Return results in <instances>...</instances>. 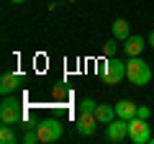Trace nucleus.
Masks as SVG:
<instances>
[{"label":"nucleus","mask_w":154,"mask_h":144,"mask_svg":"<svg viewBox=\"0 0 154 144\" xmlns=\"http://www.w3.org/2000/svg\"><path fill=\"white\" fill-rule=\"evenodd\" d=\"M144 46H149L144 36H128V39L123 41V52H126L128 57H141Z\"/></svg>","instance_id":"9"},{"label":"nucleus","mask_w":154,"mask_h":144,"mask_svg":"<svg viewBox=\"0 0 154 144\" xmlns=\"http://www.w3.org/2000/svg\"><path fill=\"white\" fill-rule=\"evenodd\" d=\"M136 111H139V105H134L131 100H118V103H116V116H118V118L131 121V118L136 116Z\"/></svg>","instance_id":"11"},{"label":"nucleus","mask_w":154,"mask_h":144,"mask_svg":"<svg viewBox=\"0 0 154 144\" xmlns=\"http://www.w3.org/2000/svg\"><path fill=\"white\" fill-rule=\"evenodd\" d=\"M128 139H131L134 144H146L149 139H152V131H149L146 118L134 116L131 121H128Z\"/></svg>","instance_id":"5"},{"label":"nucleus","mask_w":154,"mask_h":144,"mask_svg":"<svg viewBox=\"0 0 154 144\" xmlns=\"http://www.w3.org/2000/svg\"><path fill=\"white\" fill-rule=\"evenodd\" d=\"M146 44H149V46H152V49H154V31H152V33H149V36H146Z\"/></svg>","instance_id":"19"},{"label":"nucleus","mask_w":154,"mask_h":144,"mask_svg":"<svg viewBox=\"0 0 154 144\" xmlns=\"http://www.w3.org/2000/svg\"><path fill=\"white\" fill-rule=\"evenodd\" d=\"M0 142H3V144H16V142H18L13 126H8V124H3V126H0Z\"/></svg>","instance_id":"13"},{"label":"nucleus","mask_w":154,"mask_h":144,"mask_svg":"<svg viewBox=\"0 0 154 144\" xmlns=\"http://www.w3.org/2000/svg\"><path fill=\"white\" fill-rule=\"evenodd\" d=\"M51 95H54V98H64V95H67V90L62 88V85H57V88L51 90Z\"/></svg>","instance_id":"18"},{"label":"nucleus","mask_w":154,"mask_h":144,"mask_svg":"<svg viewBox=\"0 0 154 144\" xmlns=\"http://www.w3.org/2000/svg\"><path fill=\"white\" fill-rule=\"evenodd\" d=\"M21 142H23V144H36V142H38L36 126H33V129H28V131H26V134H23V136H21Z\"/></svg>","instance_id":"16"},{"label":"nucleus","mask_w":154,"mask_h":144,"mask_svg":"<svg viewBox=\"0 0 154 144\" xmlns=\"http://www.w3.org/2000/svg\"><path fill=\"white\" fill-rule=\"evenodd\" d=\"M21 83H23V75H21V72H5V75L0 77V93H3V95L16 93V90L21 88Z\"/></svg>","instance_id":"8"},{"label":"nucleus","mask_w":154,"mask_h":144,"mask_svg":"<svg viewBox=\"0 0 154 144\" xmlns=\"http://www.w3.org/2000/svg\"><path fill=\"white\" fill-rule=\"evenodd\" d=\"M113 36H116L118 41H126L128 36H131L128 21H123V18H116V21H113Z\"/></svg>","instance_id":"12"},{"label":"nucleus","mask_w":154,"mask_h":144,"mask_svg":"<svg viewBox=\"0 0 154 144\" xmlns=\"http://www.w3.org/2000/svg\"><path fill=\"white\" fill-rule=\"evenodd\" d=\"M23 118L21 113V100L16 95H3V103H0V124H8V126H18Z\"/></svg>","instance_id":"3"},{"label":"nucleus","mask_w":154,"mask_h":144,"mask_svg":"<svg viewBox=\"0 0 154 144\" xmlns=\"http://www.w3.org/2000/svg\"><path fill=\"white\" fill-rule=\"evenodd\" d=\"M95 118H98L103 126H108L113 118H118V116H116V105H110V103H98V108H95Z\"/></svg>","instance_id":"10"},{"label":"nucleus","mask_w":154,"mask_h":144,"mask_svg":"<svg viewBox=\"0 0 154 144\" xmlns=\"http://www.w3.org/2000/svg\"><path fill=\"white\" fill-rule=\"evenodd\" d=\"M36 134L41 144H54L62 139V121L57 118H44V121L36 124Z\"/></svg>","instance_id":"4"},{"label":"nucleus","mask_w":154,"mask_h":144,"mask_svg":"<svg viewBox=\"0 0 154 144\" xmlns=\"http://www.w3.org/2000/svg\"><path fill=\"white\" fill-rule=\"evenodd\" d=\"M126 80L131 85H136V88L146 85L149 80H152V67H149V62H144L141 57H128V62H126Z\"/></svg>","instance_id":"2"},{"label":"nucleus","mask_w":154,"mask_h":144,"mask_svg":"<svg viewBox=\"0 0 154 144\" xmlns=\"http://www.w3.org/2000/svg\"><path fill=\"white\" fill-rule=\"evenodd\" d=\"M126 77V62L121 57H105V62L98 67V80L105 85H118Z\"/></svg>","instance_id":"1"},{"label":"nucleus","mask_w":154,"mask_h":144,"mask_svg":"<svg viewBox=\"0 0 154 144\" xmlns=\"http://www.w3.org/2000/svg\"><path fill=\"white\" fill-rule=\"evenodd\" d=\"M11 3H16V5H18V3H26V0H11Z\"/></svg>","instance_id":"20"},{"label":"nucleus","mask_w":154,"mask_h":144,"mask_svg":"<svg viewBox=\"0 0 154 144\" xmlns=\"http://www.w3.org/2000/svg\"><path fill=\"white\" fill-rule=\"evenodd\" d=\"M149 142H152V144H154V136H152V139H149Z\"/></svg>","instance_id":"21"},{"label":"nucleus","mask_w":154,"mask_h":144,"mask_svg":"<svg viewBox=\"0 0 154 144\" xmlns=\"http://www.w3.org/2000/svg\"><path fill=\"white\" fill-rule=\"evenodd\" d=\"M136 116H139V118H146V121H149V116H152V111H149V105H139Z\"/></svg>","instance_id":"17"},{"label":"nucleus","mask_w":154,"mask_h":144,"mask_svg":"<svg viewBox=\"0 0 154 144\" xmlns=\"http://www.w3.org/2000/svg\"><path fill=\"white\" fill-rule=\"evenodd\" d=\"M105 139H108V142H118V144H121L123 139H128V121L126 118H113V121L105 126Z\"/></svg>","instance_id":"6"},{"label":"nucleus","mask_w":154,"mask_h":144,"mask_svg":"<svg viewBox=\"0 0 154 144\" xmlns=\"http://www.w3.org/2000/svg\"><path fill=\"white\" fill-rule=\"evenodd\" d=\"M95 108H98V103H95L93 98H82L80 100V113H95Z\"/></svg>","instance_id":"15"},{"label":"nucleus","mask_w":154,"mask_h":144,"mask_svg":"<svg viewBox=\"0 0 154 144\" xmlns=\"http://www.w3.org/2000/svg\"><path fill=\"white\" fill-rule=\"evenodd\" d=\"M98 118H95V113H80L77 116V134L80 136H93L95 129H98Z\"/></svg>","instance_id":"7"},{"label":"nucleus","mask_w":154,"mask_h":144,"mask_svg":"<svg viewBox=\"0 0 154 144\" xmlns=\"http://www.w3.org/2000/svg\"><path fill=\"white\" fill-rule=\"evenodd\" d=\"M103 54L105 57H118V39H116V36L103 44Z\"/></svg>","instance_id":"14"}]
</instances>
